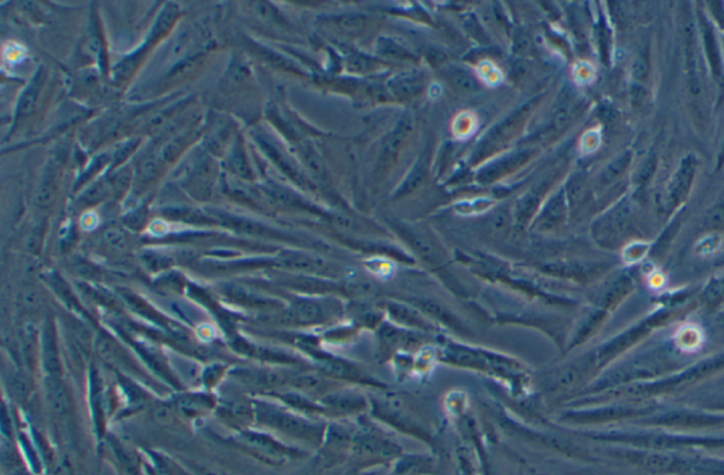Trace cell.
I'll return each instance as SVG.
<instances>
[{"instance_id": "obj_13", "label": "cell", "mask_w": 724, "mask_h": 475, "mask_svg": "<svg viewBox=\"0 0 724 475\" xmlns=\"http://www.w3.org/2000/svg\"><path fill=\"white\" fill-rule=\"evenodd\" d=\"M153 416H155V419H156L159 423L164 425V423H171V422H173L174 411H173L171 407H169V406H163V405H162V406H158V407L155 409Z\"/></svg>"}, {"instance_id": "obj_1", "label": "cell", "mask_w": 724, "mask_h": 475, "mask_svg": "<svg viewBox=\"0 0 724 475\" xmlns=\"http://www.w3.org/2000/svg\"><path fill=\"white\" fill-rule=\"evenodd\" d=\"M696 166H698L696 157L693 155H689L682 160L680 166L672 175L669 186H668V191H667V201L671 206L678 205L687 195V191L692 187L693 177H695V173H696Z\"/></svg>"}, {"instance_id": "obj_4", "label": "cell", "mask_w": 724, "mask_h": 475, "mask_svg": "<svg viewBox=\"0 0 724 475\" xmlns=\"http://www.w3.org/2000/svg\"><path fill=\"white\" fill-rule=\"evenodd\" d=\"M685 39H686V67L689 74V85L693 97L701 95V78H699V59L698 52L695 47V36H693V30L690 26H686L685 28Z\"/></svg>"}, {"instance_id": "obj_9", "label": "cell", "mask_w": 724, "mask_h": 475, "mask_svg": "<svg viewBox=\"0 0 724 475\" xmlns=\"http://www.w3.org/2000/svg\"><path fill=\"white\" fill-rule=\"evenodd\" d=\"M629 160H631V155H629V153H624V155H621L620 157H617V159H616V160L609 166V168L606 170V173H604V180H606L607 183H610V182L614 180V178H617L618 175H621V174L624 173V170L628 167Z\"/></svg>"}, {"instance_id": "obj_8", "label": "cell", "mask_w": 724, "mask_h": 475, "mask_svg": "<svg viewBox=\"0 0 724 475\" xmlns=\"http://www.w3.org/2000/svg\"><path fill=\"white\" fill-rule=\"evenodd\" d=\"M104 240L115 251H125L126 246H128L126 235L120 229H117V228H109L104 233Z\"/></svg>"}, {"instance_id": "obj_3", "label": "cell", "mask_w": 724, "mask_h": 475, "mask_svg": "<svg viewBox=\"0 0 724 475\" xmlns=\"http://www.w3.org/2000/svg\"><path fill=\"white\" fill-rule=\"evenodd\" d=\"M240 440H242L244 445H247L249 450H252L256 456H259L263 460H270L274 463L285 457V453H282L279 445L266 436H260L256 433H245L240 436Z\"/></svg>"}, {"instance_id": "obj_5", "label": "cell", "mask_w": 724, "mask_h": 475, "mask_svg": "<svg viewBox=\"0 0 724 475\" xmlns=\"http://www.w3.org/2000/svg\"><path fill=\"white\" fill-rule=\"evenodd\" d=\"M175 407L186 416H197L201 413H207L211 407H213V399L205 395H184L180 396L175 402Z\"/></svg>"}, {"instance_id": "obj_10", "label": "cell", "mask_w": 724, "mask_h": 475, "mask_svg": "<svg viewBox=\"0 0 724 475\" xmlns=\"http://www.w3.org/2000/svg\"><path fill=\"white\" fill-rule=\"evenodd\" d=\"M705 225L707 228H718L724 225V206H716L706 214Z\"/></svg>"}, {"instance_id": "obj_2", "label": "cell", "mask_w": 724, "mask_h": 475, "mask_svg": "<svg viewBox=\"0 0 724 475\" xmlns=\"http://www.w3.org/2000/svg\"><path fill=\"white\" fill-rule=\"evenodd\" d=\"M44 398L48 407L55 414L66 416L71 411V396L61 376L47 375L44 378Z\"/></svg>"}, {"instance_id": "obj_6", "label": "cell", "mask_w": 724, "mask_h": 475, "mask_svg": "<svg viewBox=\"0 0 724 475\" xmlns=\"http://www.w3.org/2000/svg\"><path fill=\"white\" fill-rule=\"evenodd\" d=\"M43 82H44V71L40 70L37 72V75L35 77V79L30 82L28 86L24 89V93H23V95L20 98V102H19V108H17V113L19 115H27L30 110L33 109V106L36 105V102L39 99Z\"/></svg>"}, {"instance_id": "obj_12", "label": "cell", "mask_w": 724, "mask_h": 475, "mask_svg": "<svg viewBox=\"0 0 724 475\" xmlns=\"http://www.w3.org/2000/svg\"><path fill=\"white\" fill-rule=\"evenodd\" d=\"M159 170V166H158V160L156 159H150L147 162H144L139 170V174H140V178L142 180H150V178L155 177L156 173Z\"/></svg>"}, {"instance_id": "obj_7", "label": "cell", "mask_w": 724, "mask_h": 475, "mask_svg": "<svg viewBox=\"0 0 724 475\" xmlns=\"http://www.w3.org/2000/svg\"><path fill=\"white\" fill-rule=\"evenodd\" d=\"M54 183H55L54 174L48 173L46 175V180L39 187L36 198H35V202H36V205L39 208H46V206H48L51 204V201L54 198V193H55V184Z\"/></svg>"}, {"instance_id": "obj_11", "label": "cell", "mask_w": 724, "mask_h": 475, "mask_svg": "<svg viewBox=\"0 0 724 475\" xmlns=\"http://www.w3.org/2000/svg\"><path fill=\"white\" fill-rule=\"evenodd\" d=\"M655 167H656V157L655 155H651L647 162L644 163V166L640 168L638 171V175H637V182L638 183H647L649 178L652 177L654 171H655Z\"/></svg>"}]
</instances>
